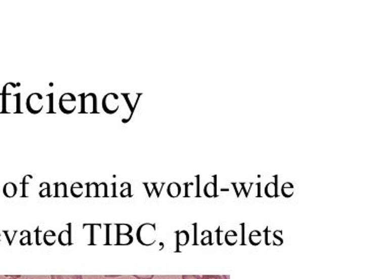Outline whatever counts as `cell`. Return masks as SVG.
I'll use <instances>...</instances> for the list:
<instances>
[{"mask_svg":"<svg viewBox=\"0 0 372 279\" xmlns=\"http://www.w3.org/2000/svg\"><path fill=\"white\" fill-rule=\"evenodd\" d=\"M136 238L139 244H142L145 247L153 246L157 239H156V224L152 223H145L141 225L137 229Z\"/></svg>","mask_w":372,"mask_h":279,"instance_id":"6da1fadb","label":"cell"},{"mask_svg":"<svg viewBox=\"0 0 372 279\" xmlns=\"http://www.w3.org/2000/svg\"><path fill=\"white\" fill-rule=\"evenodd\" d=\"M80 114H98V97L96 93H80Z\"/></svg>","mask_w":372,"mask_h":279,"instance_id":"7a4b0ae2","label":"cell"},{"mask_svg":"<svg viewBox=\"0 0 372 279\" xmlns=\"http://www.w3.org/2000/svg\"><path fill=\"white\" fill-rule=\"evenodd\" d=\"M21 98L22 95L20 92L13 93L10 96H3V110L2 114H21Z\"/></svg>","mask_w":372,"mask_h":279,"instance_id":"3957f363","label":"cell"},{"mask_svg":"<svg viewBox=\"0 0 372 279\" xmlns=\"http://www.w3.org/2000/svg\"><path fill=\"white\" fill-rule=\"evenodd\" d=\"M121 96L124 98V101L128 107V115L122 119V123L123 124H127L131 121L132 117H133V114L137 108V105L139 103V100H141V98L143 97V93H125V92H122Z\"/></svg>","mask_w":372,"mask_h":279,"instance_id":"277c9868","label":"cell"},{"mask_svg":"<svg viewBox=\"0 0 372 279\" xmlns=\"http://www.w3.org/2000/svg\"><path fill=\"white\" fill-rule=\"evenodd\" d=\"M43 107H44V101H43V96L41 95V93L34 92V93H31V95L27 98L26 108L29 113L33 115H38L42 112Z\"/></svg>","mask_w":372,"mask_h":279,"instance_id":"5b68a950","label":"cell"},{"mask_svg":"<svg viewBox=\"0 0 372 279\" xmlns=\"http://www.w3.org/2000/svg\"><path fill=\"white\" fill-rule=\"evenodd\" d=\"M59 108L62 113L66 115H71L76 111L77 108V98L73 93H64L60 98Z\"/></svg>","mask_w":372,"mask_h":279,"instance_id":"8992f818","label":"cell"},{"mask_svg":"<svg viewBox=\"0 0 372 279\" xmlns=\"http://www.w3.org/2000/svg\"><path fill=\"white\" fill-rule=\"evenodd\" d=\"M102 107L108 115H115L119 111V96L117 93L110 92L106 95L102 102Z\"/></svg>","mask_w":372,"mask_h":279,"instance_id":"52a82bcc","label":"cell"},{"mask_svg":"<svg viewBox=\"0 0 372 279\" xmlns=\"http://www.w3.org/2000/svg\"><path fill=\"white\" fill-rule=\"evenodd\" d=\"M231 184L236 190V194H237L238 198L241 197L242 192H244L246 198H248L249 195H250V192L252 190V186L255 185L254 182H232Z\"/></svg>","mask_w":372,"mask_h":279,"instance_id":"ba28073f","label":"cell"},{"mask_svg":"<svg viewBox=\"0 0 372 279\" xmlns=\"http://www.w3.org/2000/svg\"><path fill=\"white\" fill-rule=\"evenodd\" d=\"M176 236V252H180L179 248L184 247L190 242V234L186 230H177L175 231Z\"/></svg>","mask_w":372,"mask_h":279,"instance_id":"9c48e42d","label":"cell"},{"mask_svg":"<svg viewBox=\"0 0 372 279\" xmlns=\"http://www.w3.org/2000/svg\"><path fill=\"white\" fill-rule=\"evenodd\" d=\"M274 181H270L266 186H265V195L267 198H278V176L275 175L274 177Z\"/></svg>","mask_w":372,"mask_h":279,"instance_id":"30bf717a","label":"cell"},{"mask_svg":"<svg viewBox=\"0 0 372 279\" xmlns=\"http://www.w3.org/2000/svg\"><path fill=\"white\" fill-rule=\"evenodd\" d=\"M214 181L208 182L204 188V194L207 198H218L217 194V175L213 176Z\"/></svg>","mask_w":372,"mask_h":279,"instance_id":"8fae6325","label":"cell"},{"mask_svg":"<svg viewBox=\"0 0 372 279\" xmlns=\"http://www.w3.org/2000/svg\"><path fill=\"white\" fill-rule=\"evenodd\" d=\"M68 227H69L68 230H63L59 236V242L63 247L72 245V231H71L72 224L69 223Z\"/></svg>","mask_w":372,"mask_h":279,"instance_id":"7c38bea8","label":"cell"},{"mask_svg":"<svg viewBox=\"0 0 372 279\" xmlns=\"http://www.w3.org/2000/svg\"><path fill=\"white\" fill-rule=\"evenodd\" d=\"M161 182H144V185L145 188L147 190V193H148V196L149 198H151L153 196V193L156 192L157 194V198H160V195H161V192L163 190V188H160L158 189V186L160 185Z\"/></svg>","mask_w":372,"mask_h":279,"instance_id":"4fadbf2b","label":"cell"},{"mask_svg":"<svg viewBox=\"0 0 372 279\" xmlns=\"http://www.w3.org/2000/svg\"><path fill=\"white\" fill-rule=\"evenodd\" d=\"M86 186V198H100L99 196V183L97 182H87Z\"/></svg>","mask_w":372,"mask_h":279,"instance_id":"5bb4252c","label":"cell"},{"mask_svg":"<svg viewBox=\"0 0 372 279\" xmlns=\"http://www.w3.org/2000/svg\"><path fill=\"white\" fill-rule=\"evenodd\" d=\"M55 186V198H68V188L65 182H57L54 184Z\"/></svg>","mask_w":372,"mask_h":279,"instance_id":"9a60e30c","label":"cell"},{"mask_svg":"<svg viewBox=\"0 0 372 279\" xmlns=\"http://www.w3.org/2000/svg\"><path fill=\"white\" fill-rule=\"evenodd\" d=\"M167 194L170 198L176 199L181 195V185L177 182H172L168 185L167 189Z\"/></svg>","mask_w":372,"mask_h":279,"instance_id":"2e32d148","label":"cell"},{"mask_svg":"<svg viewBox=\"0 0 372 279\" xmlns=\"http://www.w3.org/2000/svg\"><path fill=\"white\" fill-rule=\"evenodd\" d=\"M17 193H18V188H17V185L14 182H8L4 186V195L7 198L12 199L17 195Z\"/></svg>","mask_w":372,"mask_h":279,"instance_id":"e0dca14e","label":"cell"},{"mask_svg":"<svg viewBox=\"0 0 372 279\" xmlns=\"http://www.w3.org/2000/svg\"><path fill=\"white\" fill-rule=\"evenodd\" d=\"M295 194V186L292 182H286L283 188H282V195L287 198V199H290L294 196Z\"/></svg>","mask_w":372,"mask_h":279,"instance_id":"ac0fdd59","label":"cell"},{"mask_svg":"<svg viewBox=\"0 0 372 279\" xmlns=\"http://www.w3.org/2000/svg\"><path fill=\"white\" fill-rule=\"evenodd\" d=\"M84 193V186L82 183L80 182H75L72 184L71 186V195L74 198H81L83 196Z\"/></svg>","mask_w":372,"mask_h":279,"instance_id":"d6986e66","label":"cell"},{"mask_svg":"<svg viewBox=\"0 0 372 279\" xmlns=\"http://www.w3.org/2000/svg\"><path fill=\"white\" fill-rule=\"evenodd\" d=\"M225 243L229 247H234L238 243V232L235 230H229L225 235Z\"/></svg>","mask_w":372,"mask_h":279,"instance_id":"ffe728a7","label":"cell"},{"mask_svg":"<svg viewBox=\"0 0 372 279\" xmlns=\"http://www.w3.org/2000/svg\"><path fill=\"white\" fill-rule=\"evenodd\" d=\"M249 241H250L252 246H254V247L259 246L262 242V234L259 230L252 231L250 234V236H249Z\"/></svg>","mask_w":372,"mask_h":279,"instance_id":"44dd1931","label":"cell"},{"mask_svg":"<svg viewBox=\"0 0 372 279\" xmlns=\"http://www.w3.org/2000/svg\"><path fill=\"white\" fill-rule=\"evenodd\" d=\"M56 232L53 230H48L43 236V242L48 246H54L56 243Z\"/></svg>","mask_w":372,"mask_h":279,"instance_id":"7402d4cb","label":"cell"},{"mask_svg":"<svg viewBox=\"0 0 372 279\" xmlns=\"http://www.w3.org/2000/svg\"><path fill=\"white\" fill-rule=\"evenodd\" d=\"M40 188L42 189L39 193L40 198H52L51 193V184L49 182H42L40 184Z\"/></svg>","mask_w":372,"mask_h":279,"instance_id":"603a6c76","label":"cell"},{"mask_svg":"<svg viewBox=\"0 0 372 279\" xmlns=\"http://www.w3.org/2000/svg\"><path fill=\"white\" fill-rule=\"evenodd\" d=\"M21 86V83H13V82H9L7 83L5 86H4V89H3V93L2 96H10V95H13V91L17 88H19Z\"/></svg>","mask_w":372,"mask_h":279,"instance_id":"cb8c5ba5","label":"cell"},{"mask_svg":"<svg viewBox=\"0 0 372 279\" xmlns=\"http://www.w3.org/2000/svg\"><path fill=\"white\" fill-rule=\"evenodd\" d=\"M121 198H132V194H131V184L129 182H124L121 184Z\"/></svg>","mask_w":372,"mask_h":279,"instance_id":"d4e9b609","label":"cell"},{"mask_svg":"<svg viewBox=\"0 0 372 279\" xmlns=\"http://www.w3.org/2000/svg\"><path fill=\"white\" fill-rule=\"evenodd\" d=\"M99 196L100 198H109V186L106 182L99 184Z\"/></svg>","mask_w":372,"mask_h":279,"instance_id":"484cf974","label":"cell"},{"mask_svg":"<svg viewBox=\"0 0 372 279\" xmlns=\"http://www.w3.org/2000/svg\"><path fill=\"white\" fill-rule=\"evenodd\" d=\"M282 235H283V231L282 230H276L274 232V234H273L274 241L272 243L273 246H282L284 244V240L282 239Z\"/></svg>","mask_w":372,"mask_h":279,"instance_id":"4316f807","label":"cell"},{"mask_svg":"<svg viewBox=\"0 0 372 279\" xmlns=\"http://www.w3.org/2000/svg\"><path fill=\"white\" fill-rule=\"evenodd\" d=\"M51 279H83L82 275H52Z\"/></svg>","mask_w":372,"mask_h":279,"instance_id":"83f0119b","label":"cell"},{"mask_svg":"<svg viewBox=\"0 0 372 279\" xmlns=\"http://www.w3.org/2000/svg\"><path fill=\"white\" fill-rule=\"evenodd\" d=\"M205 234L207 235V237L204 236V239L202 240V245L203 246H213V242H212V232L210 230H205Z\"/></svg>","mask_w":372,"mask_h":279,"instance_id":"f1b7e54d","label":"cell"},{"mask_svg":"<svg viewBox=\"0 0 372 279\" xmlns=\"http://www.w3.org/2000/svg\"><path fill=\"white\" fill-rule=\"evenodd\" d=\"M46 98L49 99V111L46 112L48 114H55V109H54V93H49Z\"/></svg>","mask_w":372,"mask_h":279,"instance_id":"f546056e","label":"cell"},{"mask_svg":"<svg viewBox=\"0 0 372 279\" xmlns=\"http://www.w3.org/2000/svg\"><path fill=\"white\" fill-rule=\"evenodd\" d=\"M33 179V176L32 175H27V176H25L24 177V179H23V181H22V184H23V198H26L27 197V193H26V186H27V184H29L30 183V181L29 180H32Z\"/></svg>","mask_w":372,"mask_h":279,"instance_id":"4dcf8cb0","label":"cell"},{"mask_svg":"<svg viewBox=\"0 0 372 279\" xmlns=\"http://www.w3.org/2000/svg\"><path fill=\"white\" fill-rule=\"evenodd\" d=\"M241 227H242V243H241V246H245L246 245V240H245V227H246V224L245 223H242L241 224Z\"/></svg>","mask_w":372,"mask_h":279,"instance_id":"1f68e13d","label":"cell"},{"mask_svg":"<svg viewBox=\"0 0 372 279\" xmlns=\"http://www.w3.org/2000/svg\"><path fill=\"white\" fill-rule=\"evenodd\" d=\"M202 279H223V276L220 275H204Z\"/></svg>","mask_w":372,"mask_h":279,"instance_id":"d6a6232c","label":"cell"},{"mask_svg":"<svg viewBox=\"0 0 372 279\" xmlns=\"http://www.w3.org/2000/svg\"><path fill=\"white\" fill-rule=\"evenodd\" d=\"M182 279H202L200 275H183Z\"/></svg>","mask_w":372,"mask_h":279,"instance_id":"836d02e7","label":"cell"},{"mask_svg":"<svg viewBox=\"0 0 372 279\" xmlns=\"http://www.w3.org/2000/svg\"><path fill=\"white\" fill-rule=\"evenodd\" d=\"M216 232H217V245L218 246H222L223 243L220 241V234L222 232V230H221V227L220 226L218 227V229L216 230Z\"/></svg>","mask_w":372,"mask_h":279,"instance_id":"e575fe53","label":"cell"},{"mask_svg":"<svg viewBox=\"0 0 372 279\" xmlns=\"http://www.w3.org/2000/svg\"><path fill=\"white\" fill-rule=\"evenodd\" d=\"M268 234H269V228L266 227L264 230V235H265V245L266 246H270V243L268 241Z\"/></svg>","mask_w":372,"mask_h":279,"instance_id":"d590c367","label":"cell"},{"mask_svg":"<svg viewBox=\"0 0 372 279\" xmlns=\"http://www.w3.org/2000/svg\"><path fill=\"white\" fill-rule=\"evenodd\" d=\"M134 277H136L138 279H153L154 278V275H147V276H144V275H134Z\"/></svg>","mask_w":372,"mask_h":279,"instance_id":"8d00e7d4","label":"cell"},{"mask_svg":"<svg viewBox=\"0 0 372 279\" xmlns=\"http://www.w3.org/2000/svg\"><path fill=\"white\" fill-rule=\"evenodd\" d=\"M112 189H113V195H112V198H117V191H116V186H117V183L114 182L111 184Z\"/></svg>","mask_w":372,"mask_h":279,"instance_id":"74e56055","label":"cell"},{"mask_svg":"<svg viewBox=\"0 0 372 279\" xmlns=\"http://www.w3.org/2000/svg\"><path fill=\"white\" fill-rule=\"evenodd\" d=\"M35 232H36V245H37V246H40V245H41V243L39 242V234H40V228H39V227H37V229L35 230Z\"/></svg>","mask_w":372,"mask_h":279,"instance_id":"f35d334b","label":"cell"},{"mask_svg":"<svg viewBox=\"0 0 372 279\" xmlns=\"http://www.w3.org/2000/svg\"><path fill=\"white\" fill-rule=\"evenodd\" d=\"M195 227V243H194V246H197L198 245V242H197V237H198V234H197V227H198V224L195 223L193 225Z\"/></svg>","mask_w":372,"mask_h":279,"instance_id":"ab89813d","label":"cell"},{"mask_svg":"<svg viewBox=\"0 0 372 279\" xmlns=\"http://www.w3.org/2000/svg\"><path fill=\"white\" fill-rule=\"evenodd\" d=\"M257 188H258V195H257V198H261V182H258L257 184Z\"/></svg>","mask_w":372,"mask_h":279,"instance_id":"60d3db41","label":"cell"},{"mask_svg":"<svg viewBox=\"0 0 372 279\" xmlns=\"http://www.w3.org/2000/svg\"><path fill=\"white\" fill-rule=\"evenodd\" d=\"M223 277H224V278H226V279H228V278H229V276H228V275H224Z\"/></svg>","mask_w":372,"mask_h":279,"instance_id":"b9f144b4","label":"cell"},{"mask_svg":"<svg viewBox=\"0 0 372 279\" xmlns=\"http://www.w3.org/2000/svg\"><path fill=\"white\" fill-rule=\"evenodd\" d=\"M10 279H18V278H13V277H12V278H10Z\"/></svg>","mask_w":372,"mask_h":279,"instance_id":"7bdbcfd3","label":"cell"}]
</instances>
